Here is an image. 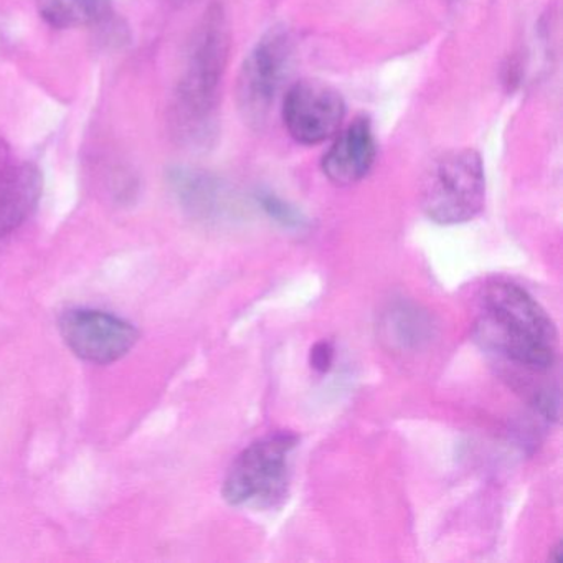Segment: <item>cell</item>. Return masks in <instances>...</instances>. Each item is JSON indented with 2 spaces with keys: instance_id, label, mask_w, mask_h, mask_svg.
<instances>
[{
  "instance_id": "obj_1",
  "label": "cell",
  "mask_w": 563,
  "mask_h": 563,
  "mask_svg": "<svg viewBox=\"0 0 563 563\" xmlns=\"http://www.w3.org/2000/svg\"><path fill=\"white\" fill-rule=\"evenodd\" d=\"M474 338L490 354L526 371L547 372L556 362L552 319L522 286L506 279L481 289Z\"/></svg>"
},
{
  "instance_id": "obj_2",
  "label": "cell",
  "mask_w": 563,
  "mask_h": 563,
  "mask_svg": "<svg viewBox=\"0 0 563 563\" xmlns=\"http://www.w3.org/2000/svg\"><path fill=\"white\" fill-rule=\"evenodd\" d=\"M229 58V31L222 9L207 12L194 37L187 67L174 93L170 126L189 147L209 146L217 134L220 85Z\"/></svg>"
},
{
  "instance_id": "obj_3",
  "label": "cell",
  "mask_w": 563,
  "mask_h": 563,
  "mask_svg": "<svg viewBox=\"0 0 563 563\" xmlns=\"http://www.w3.org/2000/svg\"><path fill=\"white\" fill-rule=\"evenodd\" d=\"M298 443V434L276 431L246 446L235 457L223 481L222 494L227 503L265 509L285 499L289 460Z\"/></svg>"
},
{
  "instance_id": "obj_4",
  "label": "cell",
  "mask_w": 563,
  "mask_h": 563,
  "mask_svg": "<svg viewBox=\"0 0 563 563\" xmlns=\"http://www.w3.org/2000/svg\"><path fill=\"white\" fill-rule=\"evenodd\" d=\"M421 209L440 225L466 223L486 202L483 159L474 150L450 151L431 163L421 183Z\"/></svg>"
},
{
  "instance_id": "obj_5",
  "label": "cell",
  "mask_w": 563,
  "mask_h": 563,
  "mask_svg": "<svg viewBox=\"0 0 563 563\" xmlns=\"http://www.w3.org/2000/svg\"><path fill=\"white\" fill-rule=\"evenodd\" d=\"M291 32L275 27L266 32L243 62L236 84V103L243 121L262 128L268 121L276 97L288 77L292 58Z\"/></svg>"
},
{
  "instance_id": "obj_6",
  "label": "cell",
  "mask_w": 563,
  "mask_h": 563,
  "mask_svg": "<svg viewBox=\"0 0 563 563\" xmlns=\"http://www.w3.org/2000/svg\"><path fill=\"white\" fill-rule=\"evenodd\" d=\"M58 329L77 357L97 365L120 361L140 341V331L131 322L98 309H70L62 314Z\"/></svg>"
},
{
  "instance_id": "obj_7",
  "label": "cell",
  "mask_w": 563,
  "mask_h": 563,
  "mask_svg": "<svg viewBox=\"0 0 563 563\" xmlns=\"http://www.w3.org/2000/svg\"><path fill=\"white\" fill-rule=\"evenodd\" d=\"M345 118L342 95L321 80H301L292 85L283 104V120L292 140L305 146L331 140Z\"/></svg>"
},
{
  "instance_id": "obj_8",
  "label": "cell",
  "mask_w": 563,
  "mask_h": 563,
  "mask_svg": "<svg viewBox=\"0 0 563 563\" xmlns=\"http://www.w3.org/2000/svg\"><path fill=\"white\" fill-rule=\"evenodd\" d=\"M42 184L38 167L19 161L0 141V239L18 230L37 209Z\"/></svg>"
},
{
  "instance_id": "obj_9",
  "label": "cell",
  "mask_w": 563,
  "mask_h": 563,
  "mask_svg": "<svg viewBox=\"0 0 563 563\" xmlns=\"http://www.w3.org/2000/svg\"><path fill=\"white\" fill-rule=\"evenodd\" d=\"M167 184L179 206L194 219L220 222L239 213L235 194L219 177L194 167H174Z\"/></svg>"
},
{
  "instance_id": "obj_10",
  "label": "cell",
  "mask_w": 563,
  "mask_h": 563,
  "mask_svg": "<svg viewBox=\"0 0 563 563\" xmlns=\"http://www.w3.org/2000/svg\"><path fill=\"white\" fill-rule=\"evenodd\" d=\"M377 159V141L371 118H355L322 157V173L339 187L361 183Z\"/></svg>"
},
{
  "instance_id": "obj_11",
  "label": "cell",
  "mask_w": 563,
  "mask_h": 563,
  "mask_svg": "<svg viewBox=\"0 0 563 563\" xmlns=\"http://www.w3.org/2000/svg\"><path fill=\"white\" fill-rule=\"evenodd\" d=\"M113 0H37V11L51 27L80 29L100 24L110 15Z\"/></svg>"
},
{
  "instance_id": "obj_12",
  "label": "cell",
  "mask_w": 563,
  "mask_h": 563,
  "mask_svg": "<svg viewBox=\"0 0 563 563\" xmlns=\"http://www.w3.org/2000/svg\"><path fill=\"white\" fill-rule=\"evenodd\" d=\"M428 322L417 309L400 306L388 314L387 329L395 334V342L401 345L418 344L423 341L428 331Z\"/></svg>"
},
{
  "instance_id": "obj_13",
  "label": "cell",
  "mask_w": 563,
  "mask_h": 563,
  "mask_svg": "<svg viewBox=\"0 0 563 563\" xmlns=\"http://www.w3.org/2000/svg\"><path fill=\"white\" fill-rule=\"evenodd\" d=\"M258 202L269 219L275 220L276 223L286 227V229H305L306 223H308L306 217L298 209H295L291 203L279 199L275 194L260 192Z\"/></svg>"
},
{
  "instance_id": "obj_14",
  "label": "cell",
  "mask_w": 563,
  "mask_h": 563,
  "mask_svg": "<svg viewBox=\"0 0 563 563\" xmlns=\"http://www.w3.org/2000/svg\"><path fill=\"white\" fill-rule=\"evenodd\" d=\"M309 362H311V367L319 372V374H325V372L331 371L332 362H334V347H332L331 342H318L311 349Z\"/></svg>"
}]
</instances>
